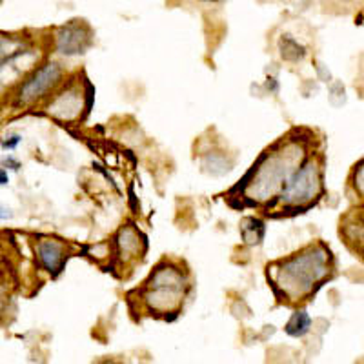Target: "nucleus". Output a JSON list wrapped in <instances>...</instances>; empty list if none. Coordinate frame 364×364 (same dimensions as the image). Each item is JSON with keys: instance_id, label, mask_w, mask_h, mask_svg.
<instances>
[{"instance_id": "nucleus-1", "label": "nucleus", "mask_w": 364, "mask_h": 364, "mask_svg": "<svg viewBox=\"0 0 364 364\" xmlns=\"http://www.w3.org/2000/svg\"><path fill=\"white\" fill-rule=\"evenodd\" d=\"M330 272V252L324 246H310L304 252L282 261L273 268V281L286 297H306L318 282H323Z\"/></svg>"}, {"instance_id": "nucleus-2", "label": "nucleus", "mask_w": 364, "mask_h": 364, "mask_svg": "<svg viewBox=\"0 0 364 364\" xmlns=\"http://www.w3.org/2000/svg\"><path fill=\"white\" fill-rule=\"evenodd\" d=\"M301 149H297L295 146H288V148L281 149L277 154L269 155L268 161L257 170L248 195H252L253 199L257 200H266L273 197L277 191H284L288 182L299 171V157H301Z\"/></svg>"}, {"instance_id": "nucleus-3", "label": "nucleus", "mask_w": 364, "mask_h": 364, "mask_svg": "<svg viewBox=\"0 0 364 364\" xmlns=\"http://www.w3.org/2000/svg\"><path fill=\"white\" fill-rule=\"evenodd\" d=\"M186 290V277L178 268L171 264L159 266L146 286L144 301L154 311H171L181 306Z\"/></svg>"}, {"instance_id": "nucleus-4", "label": "nucleus", "mask_w": 364, "mask_h": 364, "mask_svg": "<svg viewBox=\"0 0 364 364\" xmlns=\"http://www.w3.org/2000/svg\"><path fill=\"white\" fill-rule=\"evenodd\" d=\"M321 188V173L314 161L299 168L297 173L291 177L288 186L282 191V200L288 204H304L318 193Z\"/></svg>"}, {"instance_id": "nucleus-5", "label": "nucleus", "mask_w": 364, "mask_h": 364, "mask_svg": "<svg viewBox=\"0 0 364 364\" xmlns=\"http://www.w3.org/2000/svg\"><path fill=\"white\" fill-rule=\"evenodd\" d=\"M58 79H60V68L53 63L46 64V66H42L41 70L35 71V73L26 80L24 86L21 87V99L24 100V102H31V100L41 99L46 91L58 82Z\"/></svg>"}, {"instance_id": "nucleus-6", "label": "nucleus", "mask_w": 364, "mask_h": 364, "mask_svg": "<svg viewBox=\"0 0 364 364\" xmlns=\"http://www.w3.org/2000/svg\"><path fill=\"white\" fill-rule=\"evenodd\" d=\"M38 259L48 272H60L64 262V248L57 240H41L38 242Z\"/></svg>"}, {"instance_id": "nucleus-7", "label": "nucleus", "mask_w": 364, "mask_h": 364, "mask_svg": "<svg viewBox=\"0 0 364 364\" xmlns=\"http://www.w3.org/2000/svg\"><path fill=\"white\" fill-rule=\"evenodd\" d=\"M84 44H86V37H84L82 31H80L79 28L64 29L63 33L58 35L57 38L58 51L66 55L80 53V51L84 50Z\"/></svg>"}, {"instance_id": "nucleus-8", "label": "nucleus", "mask_w": 364, "mask_h": 364, "mask_svg": "<svg viewBox=\"0 0 364 364\" xmlns=\"http://www.w3.org/2000/svg\"><path fill=\"white\" fill-rule=\"evenodd\" d=\"M311 328V317L306 311H295L286 324V333L291 337H304Z\"/></svg>"}, {"instance_id": "nucleus-9", "label": "nucleus", "mask_w": 364, "mask_h": 364, "mask_svg": "<svg viewBox=\"0 0 364 364\" xmlns=\"http://www.w3.org/2000/svg\"><path fill=\"white\" fill-rule=\"evenodd\" d=\"M119 242H120V248H122V252L124 253L136 252V248H139V240H136L135 232H133V230H129V228L122 230Z\"/></svg>"}, {"instance_id": "nucleus-10", "label": "nucleus", "mask_w": 364, "mask_h": 364, "mask_svg": "<svg viewBox=\"0 0 364 364\" xmlns=\"http://www.w3.org/2000/svg\"><path fill=\"white\" fill-rule=\"evenodd\" d=\"M353 184H355V190L359 191V195L364 199V161L357 166L355 177H353Z\"/></svg>"}, {"instance_id": "nucleus-11", "label": "nucleus", "mask_w": 364, "mask_h": 364, "mask_svg": "<svg viewBox=\"0 0 364 364\" xmlns=\"http://www.w3.org/2000/svg\"><path fill=\"white\" fill-rule=\"evenodd\" d=\"M21 141H22L21 135H11L9 139L2 141V148H4V149H15L18 144H21Z\"/></svg>"}, {"instance_id": "nucleus-12", "label": "nucleus", "mask_w": 364, "mask_h": 364, "mask_svg": "<svg viewBox=\"0 0 364 364\" xmlns=\"http://www.w3.org/2000/svg\"><path fill=\"white\" fill-rule=\"evenodd\" d=\"M8 182H9L8 171H6L4 168H0V186H4V184H8Z\"/></svg>"}, {"instance_id": "nucleus-13", "label": "nucleus", "mask_w": 364, "mask_h": 364, "mask_svg": "<svg viewBox=\"0 0 364 364\" xmlns=\"http://www.w3.org/2000/svg\"><path fill=\"white\" fill-rule=\"evenodd\" d=\"M6 164H9V166H13V170H18V168H21V164H18L17 161H13L11 157L9 159H6Z\"/></svg>"}, {"instance_id": "nucleus-14", "label": "nucleus", "mask_w": 364, "mask_h": 364, "mask_svg": "<svg viewBox=\"0 0 364 364\" xmlns=\"http://www.w3.org/2000/svg\"><path fill=\"white\" fill-rule=\"evenodd\" d=\"M9 217H11L9 210H6V208H0V219H9Z\"/></svg>"}, {"instance_id": "nucleus-15", "label": "nucleus", "mask_w": 364, "mask_h": 364, "mask_svg": "<svg viewBox=\"0 0 364 364\" xmlns=\"http://www.w3.org/2000/svg\"><path fill=\"white\" fill-rule=\"evenodd\" d=\"M104 364H115V363H104Z\"/></svg>"}]
</instances>
